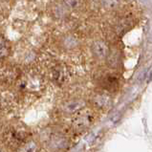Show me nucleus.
Listing matches in <instances>:
<instances>
[{
	"label": "nucleus",
	"mask_w": 152,
	"mask_h": 152,
	"mask_svg": "<svg viewBox=\"0 0 152 152\" xmlns=\"http://www.w3.org/2000/svg\"><path fill=\"white\" fill-rule=\"evenodd\" d=\"M92 53L99 59L105 58L108 54L107 46L102 41H96L92 46Z\"/></svg>",
	"instance_id": "nucleus-1"
},
{
	"label": "nucleus",
	"mask_w": 152,
	"mask_h": 152,
	"mask_svg": "<svg viewBox=\"0 0 152 152\" xmlns=\"http://www.w3.org/2000/svg\"><path fill=\"white\" fill-rule=\"evenodd\" d=\"M117 83H118V81H117V79L113 77H107L106 79H104L103 80V86L105 87L106 89H115L117 87Z\"/></svg>",
	"instance_id": "nucleus-2"
},
{
	"label": "nucleus",
	"mask_w": 152,
	"mask_h": 152,
	"mask_svg": "<svg viewBox=\"0 0 152 152\" xmlns=\"http://www.w3.org/2000/svg\"><path fill=\"white\" fill-rule=\"evenodd\" d=\"M79 4H80V0H63V6L69 9V10L77 8L79 6Z\"/></svg>",
	"instance_id": "nucleus-3"
},
{
	"label": "nucleus",
	"mask_w": 152,
	"mask_h": 152,
	"mask_svg": "<svg viewBox=\"0 0 152 152\" xmlns=\"http://www.w3.org/2000/svg\"><path fill=\"white\" fill-rule=\"evenodd\" d=\"M8 54V46L5 40L2 37H0V58H4Z\"/></svg>",
	"instance_id": "nucleus-4"
}]
</instances>
